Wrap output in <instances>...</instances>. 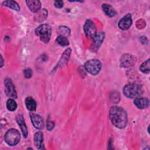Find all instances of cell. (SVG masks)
<instances>
[{"label": "cell", "instance_id": "obj_15", "mask_svg": "<svg viewBox=\"0 0 150 150\" xmlns=\"http://www.w3.org/2000/svg\"><path fill=\"white\" fill-rule=\"evenodd\" d=\"M71 50L70 48H68L63 52L58 64H57V66H56L57 67H62L66 65V64L67 63L68 60L69 59V57H70V56L71 54Z\"/></svg>", "mask_w": 150, "mask_h": 150}, {"label": "cell", "instance_id": "obj_14", "mask_svg": "<svg viewBox=\"0 0 150 150\" xmlns=\"http://www.w3.org/2000/svg\"><path fill=\"white\" fill-rule=\"evenodd\" d=\"M16 120L18 124L20 126V128H21V129L22 131V133L23 137L25 138H26L28 136V128H27L26 125L25 124V120H24L23 115L21 114L18 115L16 116Z\"/></svg>", "mask_w": 150, "mask_h": 150}, {"label": "cell", "instance_id": "obj_19", "mask_svg": "<svg viewBox=\"0 0 150 150\" xmlns=\"http://www.w3.org/2000/svg\"><path fill=\"white\" fill-rule=\"evenodd\" d=\"M25 105L28 110L33 111L36 108V103L33 98L30 97H28L25 99Z\"/></svg>", "mask_w": 150, "mask_h": 150}, {"label": "cell", "instance_id": "obj_9", "mask_svg": "<svg viewBox=\"0 0 150 150\" xmlns=\"http://www.w3.org/2000/svg\"><path fill=\"white\" fill-rule=\"evenodd\" d=\"M5 92L6 96L12 97L13 98H17V94L15 88V86L10 79L6 78L5 80Z\"/></svg>", "mask_w": 150, "mask_h": 150}, {"label": "cell", "instance_id": "obj_2", "mask_svg": "<svg viewBox=\"0 0 150 150\" xmlns=\"http://www.w3.org/2000/svg\"><path fill=\"white\" fill-rule=\"evenodd\" d=\"M123 93L128 98H137L143 93V90L141 86L136 84H128L123 88Z\"/></svg>", "mask_w": 150, "mask_h": 150}, {"label": "cell", "instance_id": "obj_5", "mask_svg": "<svg viewBox=\"0 0 150 150\" xmlns=\"http://www.w3.org/2000/svg\"><path fill=\"white\" fill-rule=\"evenodd\" d=\"M84 68L91 74L96 75L100 72L101 69V63L98 59H90L85 63Z\"/></svg>", "mask_w": 150, "mask_h": 150}, {"label": "cell", "instance_id": "obj_23", "mask_svg": "<svg viewBox=\"0 0 150 150\" xmlns=\"http://www.w3.org/2000/svg\"><path fill=\"white\" fill-rule=\"evenodd\" d=\"M56 41L59 45L62 46H68L69 44V42L67 38L65 36H61V35H59L57 38V39H56Z\"/></svg>", "mask_w": 150, "mask_h": 150}, {"label": "cell", "instance_id": "obj_3", "mask_svg": "<svg viewBox=\"0 0 150 150\" xmlns=\"http://www.w3.org/2000/svg\"><path fill=\"white\" fill-rule=\"evenodd\" d=\"M35 33L42 42L47 43L51 37V27L47 24H42L36 28Z\"/></svg>", "mask_w": 150, "mask_h": 150}, {"label": "cell", "instance_id": "obj_13", "mask_svg": "<svg viewBox=\"0 0 150 150\" xmlns=\"http://www.w3.org/2000/svg\"><path fill=\"white\" fill-rule=\"evenodd\" d=\"M28 7L32 12L36 13L41 8V3L38 0H28L26 1Z\"/></svg>", "mask_w": 150, "mask_h": 150}, {"label": "cell", "instance_id": "obj_4", "mask_svg": "<svg viewBox=\"0 0 150 150\" xmlns=\"http://www.w3.org/2000/svg\"><path fill=\"white\" fill-rule=\"evenodd\" d=\"M4 138L8 145L14 146L19 143L21 139V135L17 129L11 128L8 129L5 133Z\"/></svg>", "mask_w": 150, "mask_h": 150}, {"label": "cell", "instance_id": "obj_24", "mask_svg": "<svg viewBox=\"0 0 150 150\" xmlns=\"http://www.w3.org/2000/svg\"><path fill=\"white\" fill-rule=\"evenodd\" d=\"M58 33L59 34V35L61 36H63L67 38V36H68L70 33V30L69 28L66 27V26H60L59 28L58 29Z\"/></svg>", "mask_w": 150, "mask_h": 150}, {"label": "cell", "instance_id": "obj_20", "mask_svg": "<svg viewBox=\"0 0 150 150\" xmlns=\"http://www.w3.org/2000/svg\"><path fill=\"white\" fill-rule=\"evenodd\" d=\"M3 5L6 6L7 7H9L11 8L13 10L16 11H20V7L18 5V4L14 1H11V0H8L4 1L2 3Z\"/></svg>", "mask_w": 150, "mask_h": 150}, {"label": "cell", "instance_id": "obj_21", "mask_svg": "<svg viewBox=\"0 0 150 150\" xmlns=\"http://www.w3.org/2000/svg\"><path fill=\"white\" fill-rule=\"evenodd\" d=\"M149 59H148L147 60L145 61L144 63H142L139 67L140 70L143 72L144 73H149L150 72V68H149Z\"/></svg>", "mask_w": 150, "mask_h": 150}, {"label": "cell", "instance_id": "obj_6", "mask_svg": "<svg viewBox=\"0 0 150 150\" xmlns=\"http://www.w3.org/2000/svg\"><path fill=\"white\" fill-rule=\"evenodd\" d=\"M84 31L86 36L90 39H93L97 33V28L94 23L90 19H87L84 25Z\"/></svg>", "mask_w": 150, "mask_h": 150}, {"label": "cell", "instance_id": "obj_22", "mask_svg": "<svg viewBox=\"0 0 150 150\" xmlns=\"http://www.w3.org/2000/svg\"><path fill=\"white\" fill-rule=\"evenodd\" d=\"M6 108L9 111H15L17 108V104L16 101L12 98L8 99L6 102Z\"/></svg>", "mask_w": 150, "mask_h": 150}, {"label": "cell", "instance_id": "obj_28", "mask_svg": "<svg viewBox=\"0 0 150 150\" xmlns=\"http://www.w3.org/2000/svg\"><path fill=\"white\" fill-rule=\"evenodd\" d=\"M1 63H2L1 67H2L3 66V62H3V59H2V56H1Z\"/></svg>", "mask_w": 150, "mask_h": 150}, {"label": "cell", "instance_id": "obj_16", "mask_svg": "<svg viewBox=\"0 0 150 150\" xmlns=\"http://www.w3.org/2000/svg\"><path fill=\"white\" fill-rule=\"evenodd\" d=\"M43 135L42 131H38L34 135V143L37 149H41L43 146Z\"/></svg>", "mask_w": 150, "mask_h": 150}, {"label": "cell", "instance_id": "obj_17", "mask_svg": "<svg viewBox=\"0 0 150 150\" xmlns=\"http://www.w3.org/2000/svg\"><path fill=\"white\" fill-rule=\"evenodd\" d=\"M47 16V11L46 9H40L34 16V20L36 22H40L46 19Z\"/></svg>", "mask_w": 150, "mask_h": 150}, {"label": "cell", "instance_id": "obj_26", "mask_svg": "<svg viewBox=\"0 0 150 150\" xmlns=\"http://www.w3.org/2000/svg\"><path fill=\"white\" fill-rule=\"evenodd\" d=\"M54 127V123L53 121H52L48 119L47 120V123H46V128L49 131H51L53 129Z\"/></svg>", "mask_w": 150, "mask_h": 150}, {"label": "cell", "instance_id": "obj_12", "mask_svg": "<svg viewBox=\"0 0 150 150\" xmlns=\"http://www.w3.org/2000/svg\"><path fill=\"white\" fill-rule=\"evenodd\" d=\"M134 105L139 109L146 108L149 106V101L148 98L145 97L136 98L134 101Z\"/></svg>", "mask_w": 150, "mask_h": 150}, {"label": "cell", "instance_id": "obj_10", "mask_svg": "<svg viewBox=\"0 0 150 150\" xmlns=\"http://www.w3.org/2000/svg\"><path fill=\"white\" fill-rule=\"evenodd\" d=\"M132 20L130 13H128L121 18L118 22V26L122 30L128 29L132 25Z\"/></svg>", "mask_w": 150, "mask_h": 150}, {"label": "cell", "instance_id": "obj_25", "mask_svg": "<svg viewBox=\"0 0 150 150\" xmlns=\"http://www.w3.org/2000/svg\"><path fill=\"white\" fill-rule=\"evenodd\" d=\"M23 74L25 78L29 79L32 76V71L30 68H26L23 70Z\"/></svg>", "mask_w": 150, "mask_h": 150}, {"label": "cell", "instance_id": "obj_18", "mask_svg": "<svg viewBox=\"0 0 150 150\" xmlns=\"http://www.w3.org/2000/svg\"><path fill=\"white\" fill-rule=\"evenodd\" d=\"M102 9L105 15L109 17H113L117 14V12L114 8L109 4H103L102 5Z\"/></svg>", "mask_w": 150, "mask_h": 150}, {"label": "cell", "instance_id": "obj_11", "mask_svg": "<svg viewBox=\"0 0 150 150\" xmlns=\"http://www.w3.org/2000/svg\"><path fill=\"white\" fill-rule=\"evenodd\" d=\"M30 120L32 124L36 128L38 129H42L44 127L43 120L39 115L36 114L33 112H30Z\"/></svg>", "mask_w": 150, "mask_h": 150}, {"label": "cell", "instance_id": "obj_8", "mask_svg": "<svg viewBox=\"0 0 150 150\" xmlns=\"http://www.w3.org/2000/svg\"><path fill=\"white\" fill-rule=\"evenodd\" d=\"M105 38V33L103 32H100L97 33L95 36L93 38V43L91 45V49L92 51L95 52L97 51L100 46L101 45L102 43L103 42Z\"/></svg>", "mask_w": 150, "mask_h": 150}, {"label": "cell", "instance_id": "obj_27", "mask_svg": "<svg viewBox=\"0 0 150 150\" xmlns=\"http://www.w3.org/2000/svg\"><path fill=\"white\" fill-rule=\"evenodd\" d=\"M54 5L57 8H61L63 6V2L62 1H55L54 2Z\"/></svg>", "mask_w": 150, "mask_h": 150}, {"label": "cell", "instance_id": "obj_7", "mask_svg": "<svg viewBox=\"0 0 150 150\" xmlns=\"http://www.w3.org/2000/svg\"><path fill=\"white\" fill-rule=\"evenodd\" d=\"M137 59L131 54H124L120 59V65L123 67H129L134 66Z\"/></svg>", "mask_w": 150, "mask_h": 150}, {"label": "cell", "instance_id": "obj_1", "mask_svg": "<svg viewBox=\"0 0 150 150\" xmlns=\"http://www.w3.org/2000/svg\"><path fill=\"white\" fill-rule=\"evenodd\" d=\"M109 117L112 124L118 128H125L127 124V113L123 108L120 106H112L109 111Z\"/></svg>", "mask_w": 150, "mask_h": 150}]
</instances>
